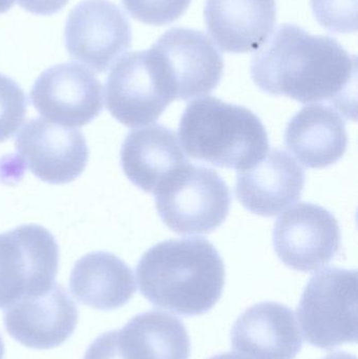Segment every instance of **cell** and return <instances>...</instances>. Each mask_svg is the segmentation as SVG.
Wrapping results in <instances>:
<instances>
[{"label":"cell","instance_id":"cell-15","mask_svg":"<svg viewBox=\"0 0 358 359\" xmlns=\"http://www.w3.org/2000/svg\"><path fill=\"white\" fill-rule=\"evenodd\" d=\"M305 172L282 149H273L259 163L237 175L235 194L250 212L275 217L300 200Z\"/></svg>","mask_w":358,"mask_h":359},{"label":"cell","instance_id":"cell-17","mask_svg":"<svg viewBox=\"0 0 358 359\" xmlns=\"http://www.w3.org/2000/svg\"><path fill=\"white\" fill-rule=\"evenodd\" d=\"M128 180L145 192L156 188L179 168L189 163L176 134L161 124L132 130L120 153Z\"/></svg>","mask_w":358,"mask_h":359},{"label":"cell","instance_id":"cell-6","mask_svg":"<svg viewBox=\"0 0 358 359\" xmlns=\"http://www.w3.org/2000/svg\"><path fill=\"white\" fill-rule=\"evenodd\" d=\"M109 113L128 128L149 126L176 100L172 83L151 48L124 55L105 84Z\"/></svg>","mask_w":358,"mask_h":359},{"label":"cell","instance_id":"cell-1","mask_svg":"<svg viewBox=\"0 0 358 359\" xmlns=\"http://www.w3.org/2000/svg\"><path fill=\"white\" fill-rule=\"evenodd\" d=\"M252 77L260 90L304 104L328 101L355 118L357 59L329 36L311 35L296 25H281L259 48Z\"/></svg>","mask_w":358,"mask_h":359},{"label":"cell","instance_id":"cell-20","mask_svg":"<svg viewBox=\"0 0 358 359\" xmlns=\"http://www.w3.org/2000/svg\"><path fill=\"white\" fill-rule=\"evenodd\" d=\"M115 333L123 359H188L191 355L184 324L165 312H143Z\"/></svg>","mask_w":358,"mask_h":359},{"label":"cell","instance_id":"cell-2","mask_svg":"<svg viewBox=\"0 0 358 359\" xmlns=\"http://www.w3.org/2000/svg\"><path fill=\"white\" fill-rule=\"evenodd\" d=\"M143 297L153 306L183 316L214 308L225 285V266L204 238L164 241L143 255L136 269Z\"/></svg>","mask_w":358,"mask_h":359},{"label":"cell","instance_id":"cell-12","mask_svg":"<svg viewBox=\"0 0 358 359\" xmlns=\"http://www.w3.org/2000/svg\"><path fill=\"white\" fill-rule=\"evenodd\" d=\"M17 153L34 176L53 185L79 178L90 157L80 130L36 118L27 122L15 141Z\"/></svg>","mask_w":358,"mask_h":359},{"label":"cell","instance_id":"cell-7","mask_svg":"<svg viewBox=\"0 0 358 359\" xmlns=\"http://www.w3.org/2000/svg\"><path fill=\"white\" fill-rule=\"evenodd\" d=\"M58 265V244L42 226L21 225L0 233V308L48 291Z\"/></svg>","mask_w":358,"mask_h":359},{"label":"cell","instance_id":"cell-18","mask_svg":"<svg viewBox=\"0 0 358 359\" xmlns=\"http://www.w3.org/2000/svg\"><path fill=\"white\" fill-rule=\"evenodd\" d=\"M285 144L306 168H328L346 153L348 135L344 119L333 107L307 105L288 123Z\"/></svg>","mask_w":358,"mask_h":359},{"label":"cell","instance_id":"cell-28","mask_svg":"<svg viewBox=\"0 0 358 359\" xmlns=\"http://www.w3.org/2000/svg\"><path fill=\"white\" fill-rule=\"evenodd\" d=\"M209 359H248V358H244V356H242V355H237V354H235V353H224V354H220V355L212 356V358H209Z\"/></svg>","mask_w":358,"mask_h":359},{"label":"cell","instance_id":"cell-11","mask_svg":"<svg viewBox=\"0 0 358 359\" xmlns=\"http://www.w3.org/2000/svg\"><path fill=\"white\" fill-rule=\"evenodd\" d=\"M172 83L174 99L189 100L210 94L220 83L223 63L212 40L187 27H174L151 46Z\"/></svg>","mask_w":358,"mask_h":359},{"label":"cell","instance_id":"cell-4","mask_svg":"<svg viewBox=\"0 0 358 359\" xmlns=\"http://www.w3.org/2000/svg\"><path fill=\"white\" fill-rule=\"evenodd\" d=\"M162 221L180 234L209 233L222 225L230 210L231 194L218 172L185 164L155 191Z\"/></svg>","mask_w":358,"mask_h":359},{"label":"cell","instance_id":"cell-3","mask_svg":"<svg viewBox=\"0 0 358 359\" xmlns=\"http://www.w3.org/2000/svg\"><path fill=\"white\" fill-rule=\"evenodd\" d=\"M179 138L189 157L242 172L259 163L269 149L266 128L258 116L214 97L187 105Z\"/></svg>","mask_w":358,"mask_h":359},{"label":"cell","instance_id":"cell-14","mask_svg":"<svg viewBox=\"0 0 358 359\" xmlns=\"http://www.w3.org/2000/svg\"><path fill=\"white\" fill-rule=\"evenodd\" d=\"M231 346L248 359H294L303 339L290 308L264 302L239 316L231 330Z\"/></svg>","mask_w":358,"mask_h":359},{"label":"cell","instance_id":"cell-22","mask_svg":"<svg viewBox=\"0 0 358 359\" xmlns=\"http://www.w3.org/2000/svg\"><path fill=\"white\" fill-rule=\"evenodd\" d=\"M315 19L332 33H354L357 29V0H311Z\"/></svg>","mask_w":358,"mask_h":359},{"label":"cell","instance_id":"cell-25","mask_svg":"<svg viewBox=\"0 0 358 359\" xmlns=\"http://www.w3.org/2000/svg\"><path fill=\"white\" fill-rule=\"evenodd\" d=\"M19 6L27 12L36 15L56 14L67 6L69 0H17Z\"/></svg>","mask_w":358,"mask_h":359},{"label":"cell","instance_id":"cell-21","mask_svg":"<svg viewBox=\"0 0 358 359\" xmlns=\"http://www.w3.org/2000/svg\"><path fill=\"white\" fill-rule=\"evenodd\" d=\"M27 98L22 88L0 74V143L16 134L25 122Z\"/></svg>","mask_w":358,"mask_h":359},{"label":"cell","instance_id":"cell-19","mask_svg":"<svg viewBox=\"0 0 358 359\" xmlns=\"http://www.w3.org/2000/svg\"><path fill=\"white\" fill-rule=\"evenodd\" d=\"M69 288L82 305L94 309H118L136 292L132 269L113 253L96 251L82 257L74 266Z\"/></svg>","mask_w":358,"mask_h":359},{"label":"cell","instance_id":"cell-13","mask_svg":"<svg viewBox=\"0 0 358 359\" xmlns=\"http://www.w3.org/2000/svg\"><path fill=\"white\" fill-rule=\"evenodd\" d=\"M77 306L64 287L55 283L48 291L23 297L4 309V322L12 339L29 349L63 345L78 324Z\"/></svg>","mask_w":358,"mask_h":359},{"label":"cell","instance_id":"cell-29","mask_svg":"<svg viewBox=\"0 0 358 359\" xmlns=\"http://www.w3.org/2000/svg\"><path fill=\"white\" fill-rule=\"evenodd\" d=\"M4 345L2 341L1 337H0V359H4Z\"/></svg>","mask_w":358,"mask_h":359},{"label":"cell","instance_id":"cell-24","mask_svg":"<svg viewBox=\"0 0 358 359\" xmlns=\"http://www.w3.org/2000/svg\"><path fill=\"white\" fill-rule=\"evenodd\" d=\"M83 359H123L118 349L115 330L97 337L86 350Z\"/></svg>","mask_w":358,"mask_h":359},{"label":"cell","instance_id":"cell-9","mask_svg":"<svg viewBox=\"0 0 358 359\" xmlns=\"http://www.w3.org/2000/svg\"><path fill=\"white\" fill-rule=\"evenodd\" d=\"M273 247L279 259L291 269L315 271L325 267L338 255L340 225L324 207L300 203L275 222Z\"/></svg>","mask_w":358,"mask_h":359},{"label":"cell","instance_id":"cell-23","mask_svg":"<svg viewBox=\"0 0 358 359\" xmlns=\"http://www.w3.org/2000/svg\"><path fill=\"white\" fill-rule=\"evenodd\" d=\"M191 0H122L132 18L151 25H166L178 20Z\"/></svg>","mask_w":358,"mask_h":359},{"label":"cell","instance_id":"cell-10","mask_svg":"<svg viewBox=\"0 0 358 359\" xmlns=\"http://www.w3.org/2000/svg\"><path fill=\"white\" fill-rule=\"evenodd\" d=\"M31 100L40 115L64 128H82L103 109V88L96 76L77 63L44 71L34 83Z\"/></svg>","mask_w":358,"mask_h":359},{"label":"cell","instance_id":"cell-8","mask_svg":"<svg viewBox=\"0 0 358 359\" xmlns=\"http://www.w3.org/2000/svg\"><path fill=\"white\" fill-rule=\"evenodd\" d=\"M125 14L109 0H83L67 17L65 48L74 60L104 73L132 46Z\"/></svg>","mask_w":358,"mask_h":359},{"label":"cell","instance_id":"cell-16","mask_svg":"<svg viewBox=\"0 0 358 359\" xmlns=\"http://www.w3.org/2000/svg\"><path fill=\"white\" fill-rule=\"evenodd\" d=\"M206 27L225 53L254 52L273 34L277 22L275 0H206Z\"/></svg>","mask_w":358,"mask_h":359},{"label":"cell","instance_id":"cell-5","mask_svg":"<svg viewBox=\"0 0 358 359\" xmlns=\"http://www.w3.org/2000/svg\"><path fill=\"white\" fill-rule=\"evenodd\" d=\"M305 339L332 350L357 341V271L327 268L315 273L298 307Z\"/></svg>","mask_w":358,"mask_h":359},{"label":"cell","instance_id":"cell-26","mask_svg":"<svg viewBox=\"0 0 358 359\" xmlns=\"http://www.w3.org/2000/svg\"><path fill=\"white\" fill-rule=\"evenodd\" d=\"M323 359H357V356L352 354L347 353V352H333V353L328 354L325 358Z\"/></svg>","mask_w":358,"mask_h":359},{"label":"cell","instance_id":"cell-27","mask_svg":"<svg viewBox=\"0 0 358 359\" xmlns=\"http://www.w3.org/2000/svg\"><path fill=\"white\" fill-rule=\"evenodd\" d=\"M15 0H0V14L8 12L13 6Z\"/></svg>","mask_w":358,"mask_h":359}]
</instances>
